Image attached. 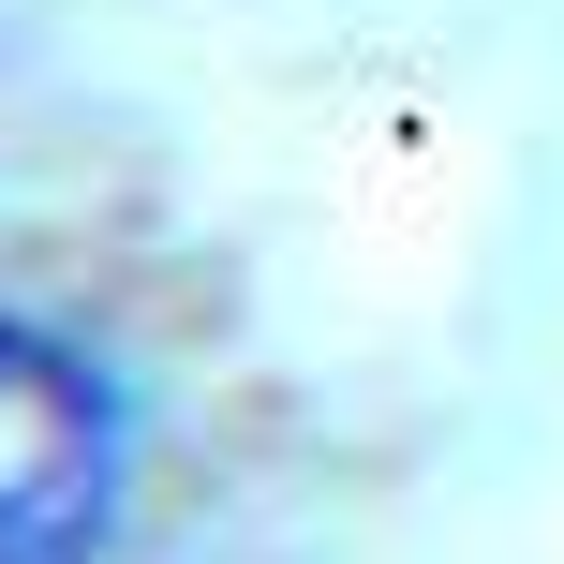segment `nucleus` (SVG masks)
Returning a JSON list of instances; mask_svg holds the SVG:
<instances>
[{
	"label": "nucleus",
	"mask_w": 564,
	"mask_h": 564,
	"mask_svg": "<svg viewBox=\"0 0 564 564\" xmlns=\"http://www.w3.org/2000/svg\"><path fill=\"white\" fill-rule=\"evenodd\" d=\"M134 490V401L45 312H0V564H105Z\"/></svg>",
	"instance_id": "1"
}]
</instances>
